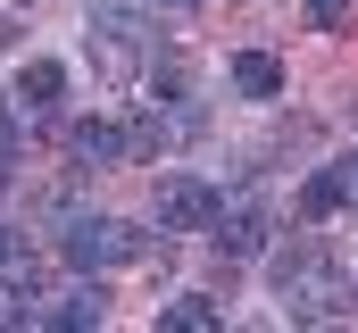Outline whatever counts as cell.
<instances>
[{
    "mask_svg": "<svg viewBox=\"0 0 358 333\" xmlns=\"http://www.w3.org/2000/svg\"><path fill=\"white\" fill-rule=\"evenodd\" d=\"M275 300H283V317H300V325H317V317H342L350 309V275L325 258L317 242H292V250H275Z\"/></svg>",
    "mask_w": 358,
    "mask_h": 333,
    "instance_id": "obj_1",
    "label": "cell"
},
{
    "mask_svg": "<svg viewBox=\"0 0 358 333\" xmlns=\"http://www.w3.org/2000/svg\"><path fill=\"white\" fill-rule=\"evenodd\" d=\"M59 250H67V267H125V258H150V234L142 225H125V217H67V234H59Z\"/></svg>",
    "mask_w": 358,
    "mask_h": 333,
    "instance_id": "obj_2",
    "label": "cell"
},
{
    "mask_svg": "<svg viewBox=\"0 0 358 333\" xmlns=\"http://www.w3.org/2000/svg\"><path fill=\"white\" fill-rule=\"evenodd\" d=\"M217 183H200V175H167L159 183V200H150V217H159V234H200V225H217Z\"/></svg>",
    "mask_w": 358,
    "mask_h": 333,
    "instance_id": "obj_3",
    "label": "cell"
},
{
    "mask_svg": "<svg viewBox=\"0 0 358 333\" xmlns=\"http://www.w3.org/2000/svg\"><path fill=\"white\" fill-rule=\"evenodd\" d=\"M67 159L76 166H117V159H134V134L108 125V117H84V125L67 134Z\"/></svg>",
    "mask_w": 358,
    "mask_h": 333,
    "instance_id": "obj_4",
    "label": "cell"
},
{
    "mask_svg": "<svg viewBox=\"0 0 358 333\" xmlns=\"http://www.w3.org/2000/svg\"><path fill=\"white\" fill-rule=\"evenodd\" d=\"M342 200H358V166H350V159H342V166H317V175L300 183V217H308V225L334 217Z\"/></svg>",
    "mask_w": 358,
    "mask_h": 333,
    "instance_id": "obj_5",
    "label": "cell"
},
{
    "mask_svg": "<svg viewBox=\"0 0 358 333\" xmlns=\"http://www.w3.org/2000/svg\"><path fill=\"white\" fill-rule=\"evenodd\" d=\"M59 92H67V67H59V59H25V67H17V108H25V117H50Z\"/></svg>",
    "mask_w": 358,
    "mask_h": 333,
    "instance_id": "obj_6",
    "label": "cell"
},
{
    "mask_svg": "<svg viewBox=\"0 0 358 333\" xmlns=\"http://www.w3.org/2000/svg\"><path fill=\"white\" fill-rule=\"evenodd\" d=\"M259 242H267V217L259 208H217V250L225 258H250Z\"/></svg>",
    "mask_w": 358,
    "mask_h": 333,
    "instance_id": "obj_7",
    "label": "cell"
},
{
    "mask_svg": "<svg viewBox=\"0 0 358 333\" xmlns=\"http://www.w3.org/2000/svg\"><path fill=\"white\" fill-rule=\"evenodd\" d=\"M234 92H242V100H275V92H283V59L242 50V59H234Z\"/></svg>",
    "mask_w": 358,
    "mask_h": 333,
    "instance_id": "obj_8",
    "label": "cell"
},
{
    "mask_svg": "<svg viewBox=\"0 0 358 333\" xmlns=\"http://www.w3.org/2000/svg\"><path fill=\"white\" fill-rule=\"evenodd\" d=\"M134 34H142V25H134L125 8H108V17L92 25V50H100V67H134Z\"/></svg>",
    "mask_w": 358,
    "mask_h": 333,
    "instance_id": "obj_9",
    "label": "cell"
},
{
    "mask_svg": "<svg viewBox=\"0 0 358 333\" xmlns=\"http://www.w3.org/2000/svg\"><path fill=\"white\" fill-rule=\"evenodd\" d=\"M159 325H167V333H208V325H225V309H217L208 292H183V300L159 309Z\"/></svg>",
    "mask_w": 358,
    "mask_h": 333,
    "instance_id": "obj_10",
    "label": "cell"
},
{
    "mask_svg": "<svg viewBox=\"0 0 358 333\" xmlns=\"http://www.w3.org/2000/svg\"><path fill=\"white\" fill-rule=\"evenodd\" d=\"M0 283L8 292H34V250H25V234H8V225H0Z\"/></svg>",
    "mask_w": 358,
    "mask_h": 333,
    "instance_id": "obj_11",
    "label": "cell"
},
{
    "mask_svg": "<svg viewBox=\"0 0 358 333\" xmlns=\"http://www.w3.org/2000/svg\"><path fill=\"white\" fill-rule=\"evenodd\" d=\"M100 317H108V300H100V283H92V292H67V300L50 309V325H67V333H84V325H100Z\"/></svg>",
    "mask_w": 358,
    "mask_h": 333,
    "instance_id": "obj_12",
    "label": "cell"
},
{
    "mask_svg": "<svg viewBox=\"0 0 358 333\" xmlns=\"http://www.w3.org/2000/svg\"><path fill=\"white\" fill-rule=\"evenodd\" d=\"M17 150H25V108H17V100H0V175L17 166Z\"/></svg>",
    "mask_w": 358,
    "mask_h": 333,
    "instance_id": "obj_13",
    "label": "cell"
},
{
    "mask_svg": "<svg viewBox=\"0 0 358 333\" xmlns=\"http://www.w3.org/2000/svg\"><path fill=\"white\" fill-rule=\"evenodd\" d=\"M308 17H317V25H342V17H350V0H308Z\"/></svg>",
    "mask_w": 358,
    "mask_h": 333,
    "instance_id": "obj_14",
    "label": "cell"
},
{
    "mask_svg": "<svg viewBox=\"0 0 358 333\" xmlns=\"http://www.w3.org/2000/svg\"><path fill=\"white\" fill-rule=\"evenodd\" d=\"M142 8H200V0H142Z\"/></svg>",
    "mask_w": 358,
    "mask_h": 333,
    "instance_id": "obj_15",
    "label": "cell"
},
{
    "mask_svg": "<svg viewBox=\"0 0 358 333\" xmlns=\"http://www.w3.org/2000/svg\"><path fill=\"white\" fill-rule=\"evenodd\" d=\"M0 50H8V17H0Z\"/></svg>",
    "mask_w": 358,
    "mask_h": 333,
    "instance_id": "obj_16",
    "label": "cell"
},
{
    "mask_svg": "<svg viewBox=\"0 0 358 333\" xmlns=\"http://www.w3.org/2000/svg\"><path fill=\"white\" fill-rule=\"evenodd\" d=\"M350 166H358V159H350Z\"/></svg>",
    "mask_w": 358,
    "mask_h": 333,
    "instance_id": "obj_17",
    "label": "cell"
}]
</instances>
